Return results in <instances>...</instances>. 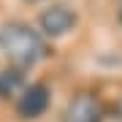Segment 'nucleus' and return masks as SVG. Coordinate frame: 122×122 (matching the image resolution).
<instances>
[{
	"label": "nucleus",
	"mask_w": 122,
	"mask_h": 122,
	"mask_svg": "<svg viewBox=\"0 0 122 122\" xmlns=\"http://www.w3.org/2000/svg\"><path fill=\"white\" fill-rule=\"evenodd\" d=\"M0 52L14 62V68H30L49 57V44L30 25L8 22L0 27Z\"/></svg>",
	"instance_id": "1"
},
{
	"label": "nucleus",
	"mask_w": 122,
	"mask_h": 122,
	"mask_svg": "<svg viewBox=\"0 0 122 122\" xmlns=\"http://www.w3.org/2000/svg\"><path fill=\"white\" fill-rule=\"evenodd\" d=\"M62 122H103V103L92 92H79L68 100Z\"/></svg>",
	"instance_id": "2"
},
{
	"label": "nucleus",
	"mask_w": 122,
	"mask_h": 122,
	"mask_svg": "<svg viewBox=\"0 0 122 122\" xmlns=\"http://www.w3.org/2000/svg\"><path fill=\"white\" fill-rule=\"evenodd\" d=\"M49 100H52V95H49L46 84H30L22 90V95L16 100V114L22 119H35L49 109Z\"/></svg>",
	"instance_id": "3"
},
{
	"label": "nucleus",
	"mask_w": 122,
	"mask_h": 122,
	"mask_svg": "<svg viewBox=\"0 0 122 122\" xmlns=\"http://www.w3.org/2000/svg\"><path fill=\"white\" fill-rule=\"evenodd\" d=\"M41 30H44L46 35H52V38H60V35H65L68 30H73L76 25V11H71L68 5L57 3L52 5V8H46L44 14H41Z\"/></svg>",
	"instance_id": "4"
},
{
	"label": "nucleus",
	"mask_w": 122,
	"mask_h": 122,
	"mask_svg": "<svg viewBox=\"0 0 122 122\" xmlns=\"http://www.w3.org/2000/svg\"><path fill=\"white\" fill-rule=\"evenodd\" d=\"M25 90V73L22 68H3L0 71V98L22 95Z\"/></svg>",
	"instance_id": "5"
},
{
	"label": "nucleus",
	"mask_w": 122,
	"mask_h": 122,
	"mask_svg": "<svg viewBox=\"0 0 122 122\" xmlns=\"http://www.w3.org/2000/svg\"><path fill=\"white\" fill-rule=\"evenodd\" d=\"M117 14H119V22H122V3H119V11H117Z\"/></svg>",
	"instance_id": "6"
},
{
	"label": "nucleus",
	"mask_w": 122,
	"mask_h": 122,
	"mask_svg": "<svg viewBox=\"0 0 122 122\" xmlns=\"http://www.w3.org/2000/svg\"><path fill=\"white\" fill-rule=\"evenodd\" d=\"M27 3H38V0H27Z\"/></svg>",
	"instance_id": "7"
}]
</instances>
